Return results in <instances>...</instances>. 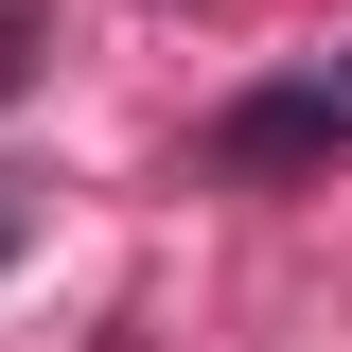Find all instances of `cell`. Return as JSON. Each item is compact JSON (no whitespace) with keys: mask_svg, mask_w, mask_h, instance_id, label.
Here are the masks:
<instances>
[{"mask_svg":"<svg viewBox=\"0 0 352 352\" xmlns=\"http://www.w3.org/2000/svg\"><path fill=\"white\" fill-rule=\"evenodd\" d=\"M335 124H352V88H264V106H229V159H317Z\"/></svg>","mask_w":352,"mask_h":352,"instance_id":"1","label":"cell"},{"mask_svg":"<svg viewBox=\"0 0 352 352\" xmlns=\"http://www.w3.org/2000/svg\"><path fill=\"white\" fill-rule=\"evenodd\" d=\"M18 229H36V194H18V176H0V264H18Z\"/></svg>","mask_w":352,"mask_h":352,"instance_id":"2","label":"cell"}]
</instances>
